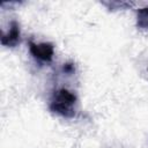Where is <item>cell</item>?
<instances>
[{"label":"cell","instance_id":"6da1fadb","mask_svg":"<svg viewBox=\"0 0 148 148\" xmlns=\"http://www.w3.org/2000/svg\"><path fill=\"white\" fill-rule=\"evenodd\" d=\"M77 98L75 94L69 91L68 89L61 88L53 92L50 101V110L64 118H73L76 114V105Z\"/></svg>","mask_w":148,"mask_h":148},{"label":"cell","instance_id":"7a4b0ae2","mask_svg":"<svg viewBox=\"0 0 148 148\" xmlns=\"http://www.w3.org/2000/svg\"><path fill=\"white\" fill-rule=\"evenodd\" d=\"M29 51L31 56L42 61V62H51L54 56V47L51 43H29Z\"/></svg>","mask_w":148,"mask_h":148},{"label":"cell","instance_id":"3957f363","mask_svg":"<svg viewBox=\"0 0 148 148\" xmlns=\"http://www.w3.org/2000/svg\"><path fill=\"white\" fill-rule=\"evenodd\" d=\"M21 42V31L20 24L16 21H12L7 32H2L0 43L7 47H15Z\"/></svg>","mask_w":148,"mask_h":148},{"label":"cell","instance_id":"277c9868","mask_svg":"<svg viewBox=\"0 0 148 148\" xmlns=\"http://www.w3.org/2000/svg\"><path fill=\"white\" fill-rule=\"evenodd\" d=\"M136 25L141 29L148 30V7L140 8L136 13Z\"/></svg>","mask_w":148,"mask_h":148},{"label":"cell","instance_id":"5b68a950","mask_svg":"<svg viewBox=\"0 0 148 148\" xmlns=\"http://www.w3.org/2000/svg\"><path fill=\"white\" fill-rule=\"evenodd\" d=\"M64 71H65L66 73H72V72L74 71V67H73L72 64H66V65L64 66Z\"/></svg>","mask_w":148,"mask_h":148}]
</instances>
